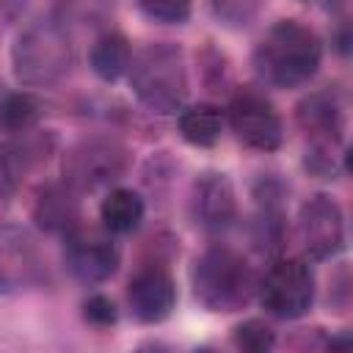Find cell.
I'll return each mask as SVG.
<instances>
[{"label":"cell","mask_w":353,"mask_h":353,"mask_svg":"<svg viewBox=\"0 0 353 353\" xmlns=\"http://www.w3.org/2000/svg\"><path fill=\"white\" fill-rule=\"evenodd\" d=\"M323 61L317 33L298 19H279L254 47V69L265 85L298 88L314 77Z\"/></svg>","instance_id":"6da1fadb"},{"label":"cell","mask_w":353,"mask_h":353,"mask_svg":"<svg viewBox=\"0 0 353 353\" xmlns=\"http://www.w3.org/2000/svg\"><path fill=\"white\" fill-rule=\"evenodd\" d=\"M130 85L135 99L160 116L176 113L188 99V66L185 55L171 41H154L138 50L130 61Z\"/></svg>","instance_id":"7a4b0ae2"},{"label":"cell","mask_w":353,"mask_h":353,"mask_svg":"<svg viewBox=\"0 0 353 353\" xmlns=\"http://www.w3.org/2000/svg\"><path fill=\"white\" fill-rule=\"evenodd\" d=\"M72 63H74V39L52 17L30 22L17 36L11 50V66L17 80L30 88L55 85L69 74Z\"/></svg>","instance_id":"3957f363"},{"label":"cell","mask_w":353,"mask_h":353,"mask_svg":"<svg viewBox=\"0 0 353 353\" xmlns=\"http://www.w3.org/2000/svg\"><path fill=\"white\" fill-rule=\"evenodd\" d=\"M256 281L251 262L229 245L207 248L193 265V292L210 312L229 314L243 309L256 295Z\"/></svg>","instance_id":"277c9868"},{"label":"cell","mask_w":353,"mask_h":353,"mask_svg":"<svg viewBox=\"0 0 353 353\" xmlns=\"http://www.w3.org/2000/svg\"><path fill=\"white\" fill-rule=\"evenodd\" d=\"M262 309L276 320H298L314 303V270L303 256H279L256 281Z\"/></svg>","instance_id":"5b68a950"},{"label":"cell","mask_w":353,"mask_h":353,"mask_svg":"<svg viewBox=\"0 0 353 353\" xmlns=\"http://www.w3.org/2000/svg\"><path fill=\"white\" fill-rule=\"evenodd\" d=\"M130 165L127 149L113 138H83L63 154V182L72 185L77 193H91L102 188H113Z\"/></svg>","instance_id":"8992f818"},{"label":"cell","mask_w":353,"mask_h":353,"mask_svg":"<svg viewBox=\"0 0 353 353\" xmlns=\"http://www.w3.org/2000/svg\"><path fill=\"white\" fill-rule=\"evenodd\" d=\"M121 254L113 234L102 226H74L63 234V268L80 284H102L119 270Z\"/></svg>","instance_id":"52a82bcc"},{"label":"cell","mask_w":353,"mask_h":353,"mask_svg":"<svg viewBox=\"0 0 353 353\" xmlns=\"http://www.w3.org/2000/svg\"><path fill=\"white\" fill-rule=\"evenodd\" d=\"M226 119H229V127L237 135V141L245 143L248 149L276 152L284 141L281 116L276 113L273 102L251 85L234 91L229 110H226Z\"/></svg>","instance_id":"ba28073f"},{"label":"cell","mask_w":353,"mask_h":353,"mask_svg":"<svg viewBox=\"0 0 353 353\" xmlns=\"http://www.w3.org/2000/svg\"><path fill=\"white\" fill-rule=\"evenodd\" d=\"M44 279V256L25 226L0 223V295H19Z\"/></svg>","instance_id":"9c48e42d"},{"label":"cell","mask_w":353,"mask_h":353,"mask_svg":"<svg viewBox=\"0 0 353 353\" xmlns=\"http://www.w3.org/2000/svg\"><path fill=\"white\" fill-rule=\"evenodd\" d=\"M298 243L309 259L325 262L334 259L345 248V218L342 207L325 196L317 193L309 201H303L298 212Z\"/></svg>","instance_id":"30bf717a"},{"label":"cell","mask_w":353,"mask_h":353,"mask_svg":"<svg viewBox=\"0 0 353 353\" xmlns=\"http://www.w3.org/2000/svg\"><path fill=\"white\" fill-rule=\"evenodd\" d=\"M127 303H130V312L135 320L141 323H163L174 306H176V287H174V279L157 268V265H149V268H141L132 279H130V287H127Z\"/></svg>","instance_id":"8fae6325"},{"label":"cell","mask_w":353,"mask_h":353,"mask_svg":"<svg viewBox=\"0 0 353 353\" xmlns=\"http://www.w3.org/2000/svg\"><path fill=\"white\" fill-rule=\"evenodd\" d=\"M193 215L204 232H226L237 221V196L226 174L207 171L193 185Z\"/></svg>","instance_id":"7c38bea8"},{"label":"cell","mask_w":353,"mask_h":353,"mask_svg":"<svg viewBox=\"0 0 353 353\" xmlns=\"http://www.w3.org/2000/svg\"><path fill=\"white\" fill-rule=\"evenodd\" d=\"M55 149V138L47 130H28L8 135V141L0 143V179L8 185H19L28 174H33Z\"/></svg>","instance_id":"4fadbf2b"},{"label":"cell","mask_w":353,"mask_h":353,"mask_svg":"<svg viewBox=\"0 0 353 353\" xmlns=\"http://www.w3.org/2000/svg\"><path fill=\"white\" fill-rule=\"evenodd\" d=\"M298 127L309 135V141H323V138H342L345 116H342V102L331 91H312L303 97L295 108Z\"/></svg>","instance_id":"5bb4252c"},{"label":"cell","mask_w":353,"mask_h":353,"mask_svg":"<svg viewBox=\"0 0 353 353\" xmlns=\"http://www.w3.org/2000/svg\"><path fill=\"white\" fill-rule=\"evenodd\" d=\"M33 218L39 221L41 229L55 232V234H66L69 229H74L80 223V193L61 182L47 185L33 207Z\"/></svg>","instance_id":"9a60e30c"},{"label":"cell","mask_w":353,"mask_h":353,"mask_svg":"<svg viewBox=\"0 0 353 353\" xmlns=\"http://www.w3.org/2000/svg\"><path fill=\"white\" fill-rule=\"evenodd\" d=\"M116 0H52V19L74 39V33H102L113 19Z\"/></svg>","instance_id":"2e32d148"},{"label":"cell","mask_w":353,"mask_h":353,"mask_svg":"<svg viewBox=\"0 0 353 353\" xmlns=\"http://www.w3.org/2000/svg\"><path fill=\"white\" fill-rule=\"evenodd\" d=\"M130 61H132V50H130V41H127L124 33L105 28V30L97 33V39L91 41L88 66H91V72H94L99 80L116 83L121 74H127Z\"/></svg>","instance_id":"e0dca14e"},{"label":"cell","mask_w":353,"mask_h":353,"mask_svg":"<svg viewBox=\"0 0 353 353\" xmlns=\"http://www.w3.org/2000/svg\"><path fill=\"white\" fill-rule=\"evenodd\" d=\"M143 199L132 188H110L99 204V221L110 234H132L143 221Z\"/></svg>","instance_id":"ac0fdd59"},{"label":"cell","mask_w":353,"mask_h":353,"mask_svg":"<svg viewBox=\"0 0 353 353\" xmlns=\"http://www.w3.org/2000/svg\"><path fill=\"white\" fill-rule=\"evenodd\" d=\"M223 124H226V116L218 105L212 102H196V105H188L179 110V119H176V127H179V135L190 143V146H212L218 143L221 132H223Z\"/></svg>","instance_id":"d6986e66"},{"label":"cell","mask_w":353,"mask_h":353,"mask_svg":"<svg viewBox=\"0 0 353 353\" xmlns=\"http://www.w3.org/2000/svg\"><path fill=\"white\" fill-rule=\"evenodd\" d=\"M39 119H41V105L33 94L17 91V94H6L0 99V132H6V135L28 132V130L39 127Z\"/></svg>","instance_id":"ffe728a7"},{"label":"cell","mask_w":353,"mask_h":353,"mask_svg":"<svg viewBox=\"0 0 353 353\" xmlns=\"http://www.w3.org/2000/svg\"><path fill=\"white\" fill-rule=\"evenodd\" d=\"M345 157L347 154H345L342 138H323V141H312L306 146L303 165L317 179H334L345 171Z\"/></svg>","instance_id":"44dd1931"},{"label":"cell","mask_w":353,"mask_h":353,"mask_svg":"<svg viewBox=\"0 0 353 353\" xmlns=\"http://www.w3.org/2000/svg\"><path fill=\"white\" fill-rule=\"evenodd\" d=\"M141 14L160 25H182L190 17L193 0H135Z\"/></svg>","instance_id":"7402d4cb"},{"label":"cell","mask_w":353,"mask_h":353,"mask_svg":"<svg viewBox=\"0 0 353 353\" xmlns=\"http://www.w3.org/2000/svg\"><path fill=\"white\" fill-rule=\"evenodd\" d=\"M234 345L251 353H265L276 345V331L265 320H245L234 328Z\"/></svg>","instance_id":"603a6c76"},{"label":"cell","mask_w":353,"mask_h":353,"mask_svg":"<svg viewBox=\"0 0 353 353\" xmlns=\"http://www.w3.org/2000/svg\"><path fill=\"white\" fill-rule=\"evenodd\" d=\"M212 3V14L229 25V28H243L248 22H254V17L262 11L265 0H210Z\"/></svg>","instance_id":"cb8c5ba5"},{"label":"cell","mask_w":353,"mask_h":353,"mask_svg":"<svg viewBox=\"0 0 353 353\" xmlns=\"http://www.w3.org/2000/svg\"><path fill=\"white\" fill-rule=\"evenodd\" d=\"M83 317L97 328H108V325H113L119 320V312H116V303L108 295L94 292V295H88L83 301Z\"/></svg>","instance_id":"d4e9b609"},{"label":"cell","mask_w":353,"mask_h":353,"mask_svg":"<svg viewBox=\"0 0 353 353\" xmlns=\"http://www.w3.org/2000/svg\"><path fill=\"white\" fill-rule=\"evenodd\" d=\"M30 0H0V22H17L28 11Z\"/></svg>","instance_id":"484cf974"},{"label":"cell","mask_w":353,"mask_h":353,"mask_svg":"<svg viewBox=\"0 0 353 353\" xmlns=\"http://www.w3.org/2000/svg\"><path fill=\"white\" fill-rule=\"evenodd\" d=\"M303 3H320L323 8H328V11H334V8H339L345 0H303Z\"/></svg>","instance_id":"4316f807"}]
</instances>
